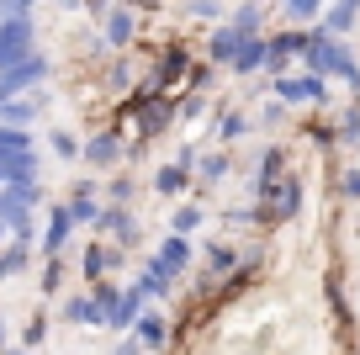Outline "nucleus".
Listing matches in <instances>:
<instances>
[{
  "label": "nucleus",
  "instance_id": "obj_42",
  "mask_svg": "<svg viewBox=\"0 0 360 355\" xmlns=\"http://www.w3.org/2000/svg\"><path fill=\"white\" fill-rule=\"evenodd\" d=\"M339 197H345V201H360V165L339 170Z\"/></svg>",
  "mask_w": 360,
  "mask_h": 355
},
{
  "label": "nucleus",
  "instance_id": "obj_51",
  "mask_svg": "<svg viewBox=\"0 0 360 355\" xmlns=\"http://www.w3.org/2000/svg\"><path fill=\"white\" fill-rule=\"evenodd\" d=\"M345 6H349V11H360V0H345Z\"/></svg>",
  "mask_w": 360,
  "mask_h": 355
},
{
  "label": "nucleus",
  "instance_id": "obj_28",
  "mask_svg": "<svg viewBox=\"0 0 360 355\" xmlns=\"http://www.w3.org/2000/svg\"><path fill=\"white\" fill-rule=\"evenodd\" d=\"M228 22H233L238 32H270L265 0H238V6H228Z\"/></svg>",
  "mask_w": 360,
  "mask_h": 355
},
{
  "label": "nucleus",
  "instance_id": "obj_52",
  "mask_svg": "<svg viewBox=\"0 0 360 355\" xmlns=\"http://www.w3.org/2000/svg\"><path fill=\"white\" fill-rule=\"evenodd\" d=\"M0 355H27V350H0Z\"/></svg>",
  "mask_w": 360,
  "mask_h": 355
},
{
  "label": "nucleus",
  "instance_id": "obj_38",
  "mask_svg": "<svg viewBox=\"0 0 360 355\" xmlns=\"http://www.w3.org/2000/svg\"><path fill=\"white\" fill-rule=\"evenodd\" d=\"M48 149H53L58 159H79V138L69 133V127H48Z\"/></svg>",
  "mask_w": 360,
  "mask_h": 355
},
{
  "label": "nucleus",
  "instance_id": "obj_23",
  "mask_svg": "<svg viewBox=\"0 0 360 355\" xmlns=\"http://www.w3.org/2000/svg\"><path fill=\"white\" fill-rule=\"evenodd\" d=\"M133 340L143 344V355H154V350L169 344V323L159 318V313H138V318H133Z\"/></svg>",
  "mask_w": 360,
  "mask_h": 355
},
{
  "label": "nucleus",
  "instance_id": "obj_10",
  "mask_svg": "<svg viewBox=\"0 0 360 355\" xmlns=\"http://www.w3.org/2000/svg\"><path fill=\"white\" fill-rule=\"evenodd\" d=\"M244 37H249V32H238L233 22H217V27H207L202 58H207V64H217V69L228 75V69H233V58H238V48H244Z\"/></svg>",
  "mask_w": 360,
  "mask_h": 355
},
{
  "label": "nucleus",
  "instance_id": "obj_19",
  "mask_svg": "<svg viewBox=\"0 0 360 355\" xmlns=\"http://www.w3.org/2000/svg\"><path fill=\"white\" fill-rule=\"evenodd\" d=\"M27 180H43V154L37 149L0 159V186H27Z\"/></svg>",
  "mask_w": 360,
  "mask_h": 355
},
{
  "label": "nucleus",
  "instance_id": "obj_49",
  "mask_svg": "<svg viewBox=\"0 0 360 355\" xmlns=\"http://www.w3.org/2000/svg\"><path fill=\"white\" fill-rule=\"evenodd\" d=\"M117 355H143V344H138V340H122V344H117Z\"/></svg>",
  "mask_w": 360,
  "mask_h": 355
},
{
  "label": "nucleus",
  "instance_id": "obj_50",
  "mask_svg": "<svg viewBox=\"0 0 360 355\" xmlns=\"http://www.w3.org/2000/svg\"><path fill=\"white\" fill-rule=\"evenodd\" d=\"M0 350H11V340H6V323H0Z\"/></svg>",
  "mask_w": 360,
  "mask_h": 355
},
{
  "label": "nucleus",
  "instance_id": "obj_26",
  "mask_svg": "<svg viewBox=\"0 0 360 355\" xmlns=\"http://www.w3.org/2000/svg\"><path fill=\"white\" fill-rule=\"evenodd\" d=\"M64 323H90V329H101V323H106V302L96 297V292L69 297V302H64Z\"/></svg>",
  "mask_w": 360,
  "mask_h": 355
},
{
  "label": "nucleus",
  "instance_id": "obj_33",
  "mask_svg": "<svg viewBox=\"0 0 360 355\" xmlns=\"http://www.w3.org/2000/svg\"><path fill=\"white\" fill-rule=\"evenodd\" d=\"M96 80H106V90H133V58L117 54L106 69H96Z\"/></svg>",
  "mask_w": 360,
  "mask_h": 355
},
{
  "label": "nucleus",
  "instance_id": "obj_25",
  "mask_svg": "<svg viewBox=\"0 0 360 355\" xmlns=\"http://www.w3.org/2000/svg\"><path fill=\"white\" fill-rule=\"evenodd\" d=\"M318 27H323L328 37H355V27H360V11H349L345 0H328V6H323V16H318Z\"/></svg>",
  "mask_w": 360,
  "mask_h": 355
},
{
  "label": "nucleus",
  "instance_id": "obj_31",
  "mask_svg": "<svg viewBox=\"0 0 360 355\" xmlns=\"http://www.w3.org/2000/svg\"><path fill=\"white\" fill-rule=\"evenodd\" d=\"M143 302H148V297H138V292L127 287L122 297H117V308H112V318H106V329H133V318L143 313Z\"/></svg>",
  "mask_w": 360,
  "mask_h": 355
},
{
  "label": "nucleus",
  "instance_id": "obj_27",
  "mask_svg": "<svg viewBox=\"0 0 360 355\" xmlns=\"http://www.w3.org/2000/svg\"><path fill=\"white\" fill-rule=\"evenodd\" d=\"M133 292H138V297H148V302H159V297H169V292H175V281H169L154 260H143V266H138V276H133Z\"/></svg>",
  "mask_w": 360,
  "mask_h": 355
},
{
  "label": "nucleus",
  "instance_id": "obj_2",
  "mask_svg": "<svg viewBox=\"0 0 360 355\" xmlns=\"http://www.w3.org/2000/svg\"><path fill=\"white\" fill-rule=\"evenodd\" d=\"M138 48H143V54H154V69H148L143 85H133V90H143V96H175V90H186L191 64H196V48L186 43V37H169V43H159V48L138 37Z\"/></svg>",
  "mask_w": 360,
  "mask_h": 355
},
{
  "label": "nucleus",
  "instance_id": "obj_5",
  "mask_svg": "<svg viewBox=\"0 0 360 355\" xmlns=\"http://www.w3.org/2000/svg\"><path fill=\"white\" fill-rule=\"evenodd\" d=\"M48 80H53V58L32 54V58H22V64L0 69V101H6V96H37Z\"/></svg>",
  "mask_w": 360,
  "mask_h": 355
},
{
  "label": "nucleus",
  "instance_id": "obj_13",
  "mask_svg": "<svg viewBox=\"0 0 360 355\" xmlns=\"http://www.w3.org/2000/svg\"><path fill=\"white\" fill-rule=\"evenodd\" d=\"M96 239H112V244L133 249V244H138V218H133V207H117V201H106L101 218H96Z\"/></svg>",
  "mask_w": 360,
  "mask_h": 355
},
{
  "label": "nucleus",
  "instance_id": "obj_11",
  "mask_svg": "<svg viewBox=\"0 0 360 355\" xmlns=\"http://www.w3.org/2000/svg\"><path fill=\"white\" fill-rule=\"evenodd\" d=\"M101 37H106L112 54H133V48H138V11L117 0L112 11H106V22H101Z\"/></svg>",
  "mask_w": 360,
  "mask_h": 355
},
{
  "label": "nucleus",
  "instance_id": "obj_41",
  "mask_svg": "<svg viewBox=\"0 0 360 355\" xmlns=\"http://www.w3.org/2000/svg\"><path fill=\"white\" fill-rule=\"evenodd\" d=\"M138 197V186H133V175H117L112 186H106V201H117V207H127V201Z\"/></svg>",
  "mask_w": 360,
  "mask_h": 355
},
{
  "label": "nucleus",
  "instance_id": "obj_48",
  "mask_svg": "<svg viewBox=\"0 0 360 355\" xmlns=\"http://www.w3.org/2000/svg\"><path fill=\"white\" fill-rule=\"evenodd\" d=\"M53 11H85V0H48Z\"/></svg>",
  "mask_w": 360,
  "mask_h": 355
},
{
  "label": "nucleus",
  "instance_id": "obj_44",
  "mask_svg": "<svg viewBox=\"0 0 360 355\" xmlns=\"http://www.w3.org/2000/svg\"><path fill=\"white\" fill-rule=\"evenodd\" d=\"M286 111H292V106H281V101L270 96V106L259 111V127H281V123H286Z\"/></svg>",
  "mask_w": 360,
  "mask_h": 355
},
{
  "label": "nucleus",
  "instance_id": "obj_18",
  "mask_svg": "<svg viewBox=\"0 0 360 355\" xmlns=\"http://www.w3.org/2000/svg\"><path fill=\"white\" fill-rule=\"evenodd\" d=\"M286 170H292V159H286V144H265L255 159V175H249V186H255V197L270 186V180H281Z\"/></svg>",
  "mask_w": 360,
  "mask_h": 355
},
{
  "label": "nucleus",
  "instance_id": "obj_29",
  "mask_svg": "<svg viewBox=\"0 0 360 355\" xmlns=\"http://www.w3.org/2000/svg\"><path fill=\"white\" fill-rule=\"evenodd\" d=\"M334 133H339V149L360 154V101H349V106L334 117Z\"/></svg>",
  "mask_w": 360,
  "mask_h": 355
},
{
  "label": "nucleus",
  "instance_id": "obj_35",
  "mask_svg": "<svg viewBox=\"0 0 360 355\" xmlns=\"http://www.w3.org/2000/svg\"><path fill=\"white\" fill-rule=\"evenodd\" d=\"M202 223H207V207H196V201H186V207L169 212V233H186V239H191Z\"/></svg>",
  "mask_w": 360,
  "mask_h": 355
},
{
  "label": "nucleus",
  "instance_id": "obj_8",
  "mask_svg": "<svg viewBox=\"0 0 360 355\" xmlns=\"http://www.w3.org/2000/svg\"><path fill=\"white\" fill-rule=\"evenodd\" d=\"M302 43H307V27H281V32H265V80H270V75H286V69L302 64Z\"/></svg>",
  "mask_w": 360,
  "mask_h": 355
},
{
  "label": "nucleus",
  "instance_id": "obj_39",
  "mask_svg": "<svg viewBox=\"0 0 360 355\" xmlns=\"http://www.w3.org/2000/svg\"><path fill=\"white\" fill-rule=\"evenodd\" d=\"M175 111H180V123H196L207 111V90H191V96H175Z\"/></svg>",
  "mask_w": 360,
  "mask_h": 355
},
{
  "label": "nucleus",
  "instance_id": "obj_47",
  "mask_svg": "<svg viewBox=\"0 0 360 355\" xmlns=\"http://www.w3.org/2000/svg\"><path fill=\"white\" fill-rule=\"evenodd\" d=\"M122 6H133V11H143V16L148 11H165V0H122Z\"/></svg>",
  "mask_w": 360,
  "mask_h": 355
},
{
  "label": "nucleus",
  "instance_id": "obj_46",
  "mask_svg": "<svg viewBox=\"0 0 360 355\" xmlns=\"http://www.w3.org/2000/svg\"><path fill=\"white\" fill-rule=\"evenodd\" d=\"M37 0H0V16H32Z\"/></svg>",
  "mask_w": 360,
  "mask_h": 355
},
{
  "label": "nucleus",
  "instance_id": "obj_24",
  "mask_svg": "<svg viewBox=\"0 0 360 355\" xmlns=\"http://www.w3.org/2000/svg\"><path fill=\"white\" fill-rule=\"evenodd\" d=\"M37 111H43V96H6L0 101V123L6 127H32Z\"/></svg>",
  "mask_w": 360,
  "mask_h": 355
},
{
  "label": "nucleus",
  "instance_id": "obj_32",
  "mask_svg": "<svg viewBox=\"0 0 360 355\" xmlns=\"http://www.w3.org/2000/svg\"><path fill=\"white\" fill-rule=\"evenodd\" d=\"M180 16H191V22H202V27H217V22H228V6L223 0H186Z\"/></svg>",
  "mask_w": 360,
  "mask_h": 355
},
{
  "label": "nucleus",
  "instance_id": "obj_21",
  "mask_svg": "<svg viewBox=\"0 0 360 355\" xmlns=\"http://www.w3.org/2000/svg\"><path fill=\"white\" fill-rule=\"evenodd\" d=\"M228 75H233V80H259V75H265V32L244 37V48H238V58H233Z\"/></svg>",
  "mask_w": 360,
  "mask_h": 355
},
{
  "label": "nucleus",
  "instance_id": "obj_34",
  "mask_svg": "<svg viewBox=\"0 0 360 355\" xmlns=\"http://www.w3.org/2000/svg\"><path fill=\"white\" fill-rule=\"evenodd\" d=\"M302 138L307 144H318V149H339V133H334V117H307V127H302Z\"/></svg>",
  "mask_w": 360,
  "mask_h": 355
},
{
  "label": "nucleus",
  "instance_id": "obj_7",
  "mask_svg": "<svg viewBox=\"0 0 360 355\" xmlns=\"http://www.w3.org/2000/svg\"><path fill=\"white\" fill-rule=\"evenodd\" d=\"M37 54V22L32 16H0V69Z\"/></svg>",
  "mask_w": 360,
  "mask_h": 355
},
{
  "label": "nucleus",
  "instance_id": "obj_12",
  "mask_svg": "<svg viewBox=\"0 0 360 355\" xmlns=\"http://www.w3.org/2000/svg\"><path fill=\"white\" fill-rule=\"evenodd\" d=\"M122 266H127L122 244H106V239H90L85 255H79V276H85V281H106L112 270H122Z\"/></svg>",
  "mask_w": 360,
  "mask_h": 355
},
{
  "label": "nucleus",
  "instance_id": "obj_37",
  "mask_svg": "<svg viewBox=\"0 0 360 355\" xmlns=\"http://www.w3.org/2000/svg\"><path fill=\"white\" fill-rule=\"evenodd\" d=\"M223 228H265V212H259V207H228Z\"/></svg>",
  "mask_w": 360,
  "mask_h": 355
},
{
  "label": "nucleus",
  "instance_id": "obj_6",
  "mask_svg": "<svg viewBox=\"0 0 360 355\" xmlns=\"http://www.w3.org/2000/svg\"><path fill=\"white\" fill-rule=\"evenodd\" d=\"M127 159V133L122 127H96V133L79 144V165H90V170H117Z\"/></svg>",
  "mask_w": 360,
  "mask_h": 355
},
{
  "label": "nucleus",
  "instance_id": "obj_43",
  "mask_svg": "<svg viewBox=\"0 0 360 355\" xmlns=\"http://www.w3.org/2000/svg\"><path fill=\"white\" fill-rule=\"evenodd\" d=\"M58 281H64V260H43V292H48V297H53V292H58Z\"/></svg>",
  "mask_w": 360,
  "mask_h": 355
},
{
  "label": "nucleus",
  "instance_id": "obj_1",
  "mask_svg": "<svg viewBox=\"0 0 360 355\" xmlns=\"http://www.w3.org/2000/svg\"><path fill=\"white\" fill-rule=\"evenodd\" d=\"M175 123H180L175 96H143V90H127L122 106H117V127H122L133 144H154V138H165Z\"/></svg>",
  "mask_w": 360,
  "mask_h": 355
},
{
  "label": "nucleus",
  "instance_id": "obj_3",
  "mask_svg": "<svg viewBox=\"0 0 360 355\" xmlns=\"http://www.w3.org/2000/svg\"><path fill=\"white\" fill-rule=\"evenodd\" d=\"M265 90L281 106H313V111H323L328 101H334V80H323V75H313V69H286V75H270L265 80Z\"/></svg>",
  "mask_w": 360,
  "mask_h": 355
},
{
  "label": "nucleus",
  "instance_id": "obj_45",
  "mask_svg": "<svg viewBox=\"0 0 360 355\" xmlns=\"http://www.w3.org/2000/svg\"><path fill=\"white\" fill-rule=\"evenodd\" d=\"M43 340H48V318H32V323H27V340H22V344H27V350H37Z\"/></svg>",
  "mask_w": 360,
  "mask_h": 355
},
{
  "label": "nucleus",
  "instance_id": "obj_53",
  "mask_svg": "<svg viewBox=\"0 0 360 355\" xmlns=\"http://www.w3.org/2000/svg\"><path fill=\"white\" fill-rule=\"evenodd\" d=\"M0 233H6V223H0Z\"/></svg>",
  "mask_w": 360,
  "mask_h": 355
},
{
  "label": "nucleus",
  "instance_id": "obj_14",
  "mask_svg": "<svg viewBox=\"0 0 360 355\" xmlns=\"http://www.w3.org/2000/svg\"><path fill=\"white\" fill-rule=\"evenodd\" d=\"M69 233H75V212H69V201H53V212H48L43 233H37V249H43V260L64 255V244H69Z\"/></svg>",
  "mask_w": 360,
  "mask_h": 355
},
{
  "label": "nucleus",
  "instance_id": "obj_20",
  "mask_svg": "<svg viewBox=\"0 0 360 355\" xmlns=\"http://www.w3.org/2000/svg\"><path fill=\"white\" fill-rule=\"evenodd\" d=\"M228 175H233V154H228L223 144H217V149H207V154H196V186H202V191L223 186Z\"/></svg>",
  "mask_w": 360,
  "mask_h": 355
},
{
  "label": "nucleus",
  "instance_id": "obj_17",
  "mask_svg": "<svg viewBox=\"0 0 360 355\" xmlns=\"http://www.w3.org/2000/svg\"><path fill=\"white\" fill-rule=\"evenodd\" d=\"M101 186L96 180H75V191H69V212H75V228H96V218H101Z\"/></svg>",
  "mask_w": 360,
  "mask_h": 355
},
{
  "label": "nucleus",
  "instance_id": "obj_16",
  "mask_svg": "<svg viewBox=\"0 0 360 355\" xmlns=\"http://www.w3.org/2000/svg\"><path fill=\"white\" fill-rule=\"evenodd\" d=\"M207 133H212L223 149H233V144H244V138L255 133V117H249L244 106H217V111H212V127H207Z\"/></svg>",
  "mask_w": 360,
  "mask_h": 355
},
{
  "label": "nucleus",
  "instance_id": "obj_22",
  "mask_svg": "<svg viewBox=\"0 0 360 355\" xmlns=\"http://www.w3.org/2000/svg\"><path fill=\"white\" fill-rule=\"evenodd\" d=\"M238 260H244V249H233L228 239H212V244L202 249V266H207V276H212V281H228L238 270Z\"/></svg>",
  "mask_w": 360,
  "mask_h": 355
},
{
  "label": "nucleus",
  "instance_id": "obj_4",
  "mask_svg": "<svg viewBox=\"0 0 360 355\" xmlns=\"http://www.w3.org/2000/svg\"><path fill=\"white\" fill-rule=\"evenodd\" d=\"M259 212H265V228L292 223L297 212H302V175H297V170H286L281 180H270V186L259 191Z\"/></svg>",
  "mask_w": 360,
  "mask_h": 355
},
{
  "label": "nucleus",
  "instance_id": "obj_30",
  "mask_svg": "<svg viewBox=\"0 0 360 355\" xmlns=\"http://www.w3.org/2000/svg\"><path fill=\"white\" fill-rule=\"evenodd\" d=\"M27 266H32V244H27V239L0 244V281H6V276H22Z\"/></svg>",
  "mask_w": 360,
  "mask_h": 355
},
{
  "label": "nucleus",
  "instance_id": "obj_40",
  "mask_svg": "<svg viewBox=\"0 0 360 355\" xmlns=\"http://www.w3.org/2000/svg\"><path fill=\"white\" fill-rule=\"evenodd\" d=\"M217 75H223V69L202 58V64H191V80H186V90H212V80H217Z\"/></svg>",
  "mask_w": 360,
  "mask_h": 355
},
{
  "label": "nucleus",
  "instance_id": "obj_36",
  "mask_svg": "<svg viewBox=\"0 0 360 355\" xmlns=\"http://www.w3.org/2000/svg\"><path fill=\"white\" fill-rule=\"evenodd\" d=\"M27 149H37L32 127H6V123H0V159H6V154H27Z\"/></svg>",
  "mask_w": 360,
  "mask_h": 355
},
{
  "label": "nucleus",
  "instance_id": "obj_15",
  "mask_svg": "<svg viewBox=\"0 0 360 355\" xmlns=\"http://www.w3.org/2000/svg\"><path fill=\"white\" fill-rule=\"evenodd\" d=\"M148 260H154V266L165 270L169 281H180L186 270H191V260H196V244L186 239V233H169V239H165V244H159V249H154Z\"/></svg>",
  "mask_w": 360,
  "mask_h": 355
},
{
  "label": "nucleus",
  "instance_id": "obj_9",
  "mask_svg": "<svg viewBox=\"0 0 360 355\" xmlns=\"http://www.w3.org/2000/svg\"><path fill=\"white\" fill-rule=\"evenodd\" d=\"M196 154H202V149L180 144V154H175V159H165V165L154 170V191H159V197L175 201L180 191H191V186H196Z\"/></svg>",
  "mask_w": 360,
  "mask_h": 355
}]
</instances>
